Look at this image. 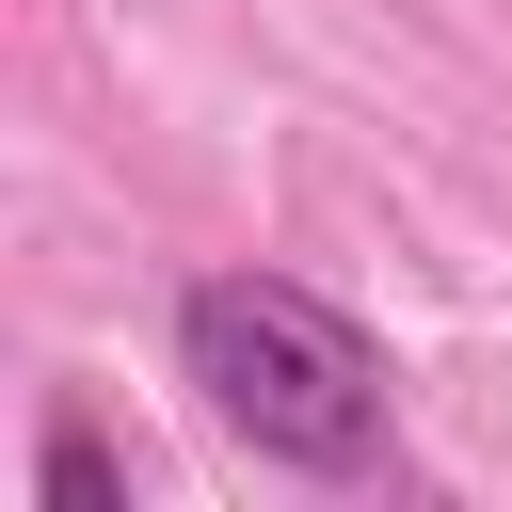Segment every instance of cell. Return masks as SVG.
<instances>
[{
    "instance_id": "7a4b0ae2",
    "label": "cell",
    "mask_w": 512,
    "mask_h": 512,
    "mask_svg": "<svg viewBox=\"0 0 512 512\" xmlns=\"http://www.w3.org/2000/svg\"><path fill=\"white\" fill-rule=\"evenodd\" d=\"M32 496H48V512H128V464H112V432H96V416H48V448H32Z\"/></svg>"
},
{
    "instance_id": "6da1fadb",
    "label": "cell",
    "mask_w": 512,
    "mask_h": 512,
    "mask_svg": "<svg viewBox=\"0 0 512 512\" xmlns=\"http://www.w3.org/2000/svg\"><path fill=\"white\" fill-rule=\"evenodd\" d=\"M176 368H192V400H208L256 464H288V480H384V448H400V400H384L368 320L320 304V288H288V272H208V288H176Z\"/></svg>"
}]
</instances>
